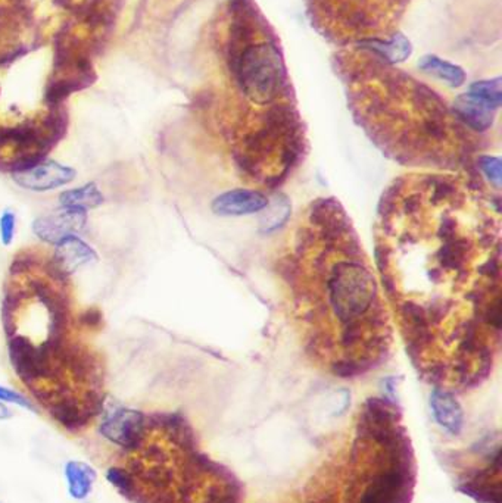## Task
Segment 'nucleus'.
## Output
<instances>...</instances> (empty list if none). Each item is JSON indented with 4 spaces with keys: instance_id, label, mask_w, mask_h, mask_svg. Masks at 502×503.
<instances>
[{
    "instance_id": "18",
    "label": "nucleus",
    "mask_w": 502,
    "mask_h": 503,
    "mask_svg": "<svg viewBox=\"0 0 502 503\" xmlns=\"http://www.w3.org/2000/svg\"><path fill=\"white\" fill-rule=\"evenodd\" d=\"M17 232V216L13 211H4L0 216V240L4 246L13 243Z\"/></svg>"
},
{
    "instance_id": "13",
    "label": "nucleus",
    "mask_w": 502,
    "mask_h": 503,
    "mask_svg": "<svg viewBox=\"0 0 502 503\" xmlns=\"http://www.w3.org/2000/svg\"><path fill=\"white\" fill-rule=\"evenodd\" d=\"M68 495L75 500H84L93 490L98 472L92 465L83 461H68L64 468Z\"/></svg>"
},
{
    "instance_id": "8",
    "label": "nucleus",
    "mask_w": 502,
    "mask_h": 503,
    "mask_svg": "<svg viewBox=\"0 0 502 503\" xmlns=\"http://www.w3.org/2000/svg\"><path fill=\"white\" fill-rule=\"evenodd\" d=\"M98 260V253L78 235H70L57 244L54 253L55 267L61 269L66 276H73L74 272L86 267L90 262Z\"/></svg>"
},
{
    "instance_id": "14",
    "label": "nucleus",
    "mask_w": 502,
    "mask_h": 503,
    "mask_svg": "<svg viewBox=\"0 0 502 503\" xmlns=\"http://www.w3.org/2000/svg\"><path fill=\"white\" fill-rule=\"evenodd\" d=\"M105 202L102 191L94 183L75 187L71 190L62 191L59 195V203L66 209H77V211H92L101 207Z\"/></svg>"
},
{
    "instance_id": "7",
    "label": "nucleus",
    "mask_w": 502,
    "mask_h": 503,
    "mask_svg": "<svg viewBox=\"0 0 502 503\" xmlns=\"http://www.w3.org/2000/svg\"><path fill=\"white\" fill-rule=\"evenodd\" d=\"M267 205L269 199L261 191L252 190V189H236L216 196L211 207L216 216H242L264 211Z\"/></svg>"
},
{
    "instance_id": "21",
    "label": "nucleus",
    "mask_w": 502,
    "mask_h": 503,
    "mask_svg": "<svg viewBox=\"0 0 502 503\" xmlns=\"http://www.w3.org/2000/svg\"><path fill=\"white\" fill-rule=\"evenodd\" d=\"M83 317H84V322H83V324L92 325V327H96V325L101 324V321H102V315H101L98 309L86 311V313H83Z\"/></svg>"
},
{
    "instance_id": "22",
    "label": "nucleus",
    "mask_w": 502,
    "mask_h": 503,
    "mask_svg": "<svg viewBox=\"0 0 502 503\" xmlns=\"http://www.w3.org/2000/svg\"><path fill=\"white\" fill-rule=\"evenodd\" d=\"M9 419H13V412L9 410L8 406L4 405V402H0V421Z\"/></svg>"
},
{
    "instance_id": "10",
    "label": "nucleus",
    "mask_w": 502,
    "mask_h": 503,
    "mask_svg": "<svg viewBox=\"0 0 502 503\" xmlns=\"http://www.w3.org/2000/svg\"><path fill=\"white\" fill-rule=\"evenodd\" d=\"M357 45L359 49L376 55L389 66H398V64L409 61L414 52L413 43L410 41L409 37L402 33L392 34V37H389L386 40L377 39V37L363 39Z\"/></svg>"
},
{
    "instance_id": "17",
    "label": "nucleus",
    "mask_w": 502,
    "mask_h": 503,
    "mask_svg": "<svg viewBox=\"0 0 502 503\" xmlns=\"http://www.w3.org/2000/svg\"><path fill=\"white\" fill-rule=\"evenodd\" d=\"M105 477L117 489L119 495L123 496V498L128 496L131 490V477L126 468L119 467V465L110 467L107 472H105Z\"/></svg>"
},
{
    "instance_id": "4",
    "label": "nucleus",
    "mask_w": 502,
    "mask_h": 503,
    "mask_svg": "<svg viewBox=\"0 0 502 503\" xmlns=\"http://www.w3.org/2000/svg\"><path fill=\"white\" fill-rule=\"evenodd\" d=\"M102 421L99 424V433L108 442L121 447L123 452H133L144 443L147 436V414L142 410H131L121 405L103 406Z\"/></svg>"
},
{
    "instance_id": "9",
    "label": "nucleus",
    "mask_w": 502,
    "mask_h": 503,
    "mask_svg": "<svg viewBox=\"0 0 502 503\" xmlns=\"http://www.w3.org/2000/svg\"><path fill=\"white\" fill-rule=\"evenodd\" d=\"M451 112L464 126L478 133H483L494 126L497 110L467 92V93L460 94L454 101Z\"/></svg>"
},
{
    "instance_id": "6",
    "label": "nucleus",
    "mask_w": 502,
    "mask_h": 503,
    "mask_svg": "<svg viewBox=\"0 0 502 503\" xmlns=\"http://www.w3.org/2000/svg\"><path fill=\"white\" fill-rule=\"evenodd\" d=\"M77 177L74 168L55 161H43L29 170L13 174L18 186L31 191H49L70 184Z\"/></svg>"
},
{
    "instance_id": "1",
    "label": "nucleus",
    "mask_w": 502,
    "mask_h": 503,
    "mask_svg": "<svg viewBox=\"0 0 502 503\" xmlns=\"http://www.w3.org/2000/svg\"><path fill=\"white\" fill-rule=\"evenodd\" d=\"M377 269L417 368L478 384L501 340V218L460 175L409 174L380 203Z\"/></svg>"
},
{
    "instance_id": "15",
    "label": "nucleus",
    "mask_w": 502,
    "mask_h": 503,
    "mask_svg": "<svg viewBox=\"0 0 502 503\" xmlns=\"http://www.w3.org/2000/svg\"><path fill=\"white\" fill-rule=\"evenodd\" d=\"M470 94H473L476 98L485 101L488 105L492 106L494 110H498L502 105V78H488V80H478L471 83L467 90Z\"/></svg>"
},
{
    "instance_id": "5",
    "label": "nucleus",
    "mask_w": 502,
    "mask_h": 503,
    "mask_svg": "<svg viewBox=\"0 0 502 503\" xmlns=\"http://www.w3.org/2000/svg\"><path fill=\"white\" fill-rule=\"evenodd\" d=\"M86 223L87 212L62 207V211L34 219L33 233L41 242L57 246L66 237L82 233Z\"/></svg>"
},
{
    "instance_id": "2",
    "label": "nucleus",
    "mask_w": 502,
    "mask_h": 503,
    "mask_svg": "<svg viewBox=\"0 0 502 503\" xmlns=\"http://www.w3.org/2000/svg\"><path fill=\"white\" fill-rule=\"evenodd\" d=\"M306 355L339 377L367 373L392 346V318L351 219L335 199L311 203L282 258Z\"/></svg>"
},
{
    "instance_id": "12",
    "label": "nucleus",
    "mask_w": 502,
    "mask_h": 503,
    "mask_svg": "<svg viewBox=\"0 0 502 503\" xmlns=\"http://www.w3.org/2000/svg\"><path fill=\"white\" fill-rule=\"evenodd\" d=\"M417 68L420 73L445 83L451 89L462 87L467 82V74L462 66L442 59L433 53L423 55L417 62Z\"/></svg>"
},
{
    "instance_id": "3",
    "label": "nucleus",
    "mask_w": 502,
    "mask_h": 503,
    "mask_svg": "<svg viewBox=\"0 0 502 503\" xmlns=\"http://www.w3.org/2000/svg\"><path fill=\"white\" fill-rule=\"evenodd\" d=\"M245 21H237L232 30L233 45L229 55V69L242 99L273 118H299L290 101L286 66L282 52L271 40L252 41Z\"/></svg>"
},
{
    "instance_id": "11",
    "label": "nucleus",
    "mask_w": 502,
    "mask_h": 503,
    "mask_svg": "<svg viewBox=\"0 0 502 503\" xmlns=\"http://www.w3.org/2000/svg\"><path fill=\"white\" fill-rule=\"evenodd\" d=\"M430 408L435 421L449 433V435H462L464 428V412L462 405L453 393L444 389H435L430 394Z\"/></svg>"
},
{
    "instance_id": "16",
    "label": "nucleus",
    "mask_w": 502,
    "mask_h": 503,
    "mask_svg": "<svg viewBox=\"0 0 502 503\" xmlns=\"http://www.w3.org/2000/svg\"><path fill=\"white\" fill-rule=\"evenodd\" d=\"M266 216L261 221L262 232L271 233L277 228L282 227L283 224L286 223L289 218L290 207L285 196L276 195L273 200L267 205Z\"/></svg>"
},
{
    "instance_id": "19",
    "label": "nucleus",
    "mask_w": 502,
    "mask_h": 503,
    "mask_svg": "<svg viewBox=\"0 0 502 503\" xmlns=\"http://www.w3.org/2000/svg\"><path fill=\"white\" fill-rule=\"evenodd\" d=\"M480 167L490 183L499 189L501 187V161L498 158H492V156H483L480 159Z\"/></svg>"
},
{
    "instance_id": "20",
    "label": "nucleus",
    "mask_w": 502,
    "mask_h": 503,
    "mask_svg": "<svg viewBox=\"0 0 502 503\" xmlns=\"http://www.w3.org/2000/svg\"><path fill=\"white\" fill-rule=\"evenodd\" d=\"M0 402L13 403V405L24 408V410L37 412L36 406L30 399L25 398L24 394L18 393L15 390L9 387L0 386Z\"/></svg>"
}]
</instances>
